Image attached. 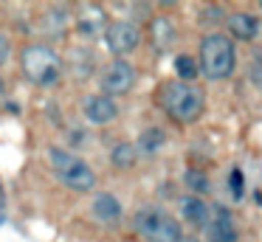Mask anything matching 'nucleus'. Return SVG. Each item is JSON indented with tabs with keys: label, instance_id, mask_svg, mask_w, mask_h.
Returning a JSON list of instances; mask_svg holds the SVG:
<instances>
[{
	"label": "nucleus",
	"instance_id": "nucleus-4",
	"mask_svg": "<svg viewBox=\"0 0 262 242\" xmlns=\"http://www.w3.org/2000/svg\"><path fill=\"white\" fill-rule=\"evenodd\" d=\"M51 166H54V174L62 180L68 189L74 191H91L96 186V172L82 161L79 155L68 149H51Z\"/></svg>",
	"mask_w": 262,
	"mask_h": 242
},
{
	"label": "nucleus",
	"instance_id": "nucleus-6",
	"mask_svg": "<svg viewBox=\"0 0 262 242\" xmlns=\"http://www.w3.org/2000/svg\"><path fill=\"white\" fill-rule=\"evenodd\" d=\"M133 84H136V71H133V65L127 59H113L102 71V76H99V90H102V96H107V99L130 93Z\"/></svg>",
	"mask_w": 262,
	"mask_h": 242
},
{
	"label": "nucleus",
	"instance_id": "nucleus-2",
	"mask_svg": "<svg viewBox=\"0 0 262 242\" xmlns=\"http://www.w3.org/2000/svg\"><path fill=\"white\" fill-rule=\"evenodd\" d=\"M234 65H237V51H234L231 37H223L217 31L206 34L200 42V68L206 76L214 82L228 79L234 73Z\"/></svg>",
	"mask_w": 262,
	"mask_h": 242
},
{
	"label": "nucleus",
	"instance_id": "nucleus-21",
	"mask_svg": "<svg viewBox=\"0 0 262 242\" xmlns=\"http://www.w3.org/2000/svg\"><path fill=\"white\" fill-rule=\"evenodd\" d=\"M178 242H203V239H198V236H181Z\"/></svg>",
	"mask_w": 262,
	"mask_h": 242
},
{
	"label": "nucleus",
	"instance_id": "nucleus-16",
	"mask_svg": "<svg viewBox=\"0 0 262 242\" xmlns=\"http://www.w3.org/2000/svg\"><path fill=\"white\" fill-rule=\"evenodd\" d=\"M175 73L181 82H189L192 84V79H198V59L189 54H178L175 56Z\"/></svg>",
	"mask_w": 262,
	"mask_h": 242
},
{
	"label": "nucleus",
	"instance_id": "nucleus-1",
	"mask_svg": "<svg viewBox=\"0 0 262 242\" xmlns=\"http://www.w3.org/2000/svg\"><path fill=\"white\" fill-rule=\"evenodd\" d=\"M206 104V96L198 84L189 82H169L164 90H161V107L169 113V118L181 124H192L200 118Z\"/></svg>",
	"mask_w": 262,
	"mask_h": 242
},
{
	"label": "nucleus",
	"instance_id": "nucleus-15",
	"mask_svg": "<svg viewBox=\"0 0 262 242\" xmlns=\"http://www.w3.org/2000/svg\"><path fill=\"white\" fill-rule=\"evenodd\" d=\"M138 161V152L133 144H127V141H121V144H116L113 149H110V163H113L116 169H130L136 166Z\"/></svg>",
	"mask_w": 262,
	"mask_h": 242
},
{
	"label": "nucleus",
	"instance_id": "nucleus-9",
	"mask_svg": "<svg viewBox=\"0 0 262 242\" xmlns=\"http://www.w3.org/2000/svg\"><path fill=\"white\" fill-rule=\"evenodd\" d=\"M85 116H88V121H93V124H107L119 116V104H116L113 99H107V96H102V93H93L85 99Z\"/></svg>",
	"mask_w": 262,
	"mask_h": 242
},
{
	"label": "nucleus",
	"instance_id": "nucleus-11",
	"mask_svg": "<svg viewBox=\"0 0 262 242\" xmlns=\"http://www.w3.org/2000/svg\"><path fill=\"white\" fill-rule=\"evenodd\" d=\"M178 208H181V217L186 219L189 225H194V228H206V223H209V206H206L200 197H194V194L183 197V200L178 203Z\"/></svg>",
	"mask_w": 262,
	"mask_h": 242
},
{
	"label": "nucleus",
	"instance_id": "nucleus-10",
	"mask_svg": "<svg viewBox=\"0 0 262 242\" xmlns=\"http://www.w3.org/2000/svg\"><path fill=\"white\" fill-rule=\"evenodd\" d=\"M93 217L99 219V223H119L121 219V203L116 194H110V191H99L96 197H93Z\"/></svg>",
	"mask_w": 262,
	"mask_h": 242
},
{
	"label": "nucleus",
	"instance_id": "nucleus-12",
	"mask_svg": "<svg viewBox=\"0 0 262 242\" xmlns=\"http://www.w3.org/2000/svg\"><path fill=\"white\" fill-rule=\"evenodd\" d=\"M149 37H152L155 51H169L175 37H178V28L169 17H155L152 26H149Z\"/></svg>",
	"mask_w": 262,
	"mask_h": 242
},
{
	"label": "nucleus",
	"instance_id": "nucleus-13",
	"mask_svg": "<svg viewBox=\"0 0 262 242\" xmlns=\"http://www.w3.org/2000/svg\"><path fill=\"white\" fill-rule=\"evenodd\" d=\"M228 31L237 39H254L256 34H259V23H256V17L248 14V11H234V14L228 17Z\"/></svg>",
	"mask_w": 262,
	"mask_h": 242
},
{
	"label": "nucleus",
	"instance_id": "nucleus-3",
	"mask_svg": "<svg viewBox=\"0 0 262 242\" xmlns=\"http://www.w3.org/2000/svg\"><path fill=\"white\" fill-rule=\"evenodd\" d=\"M59 54L48 45H26L23 54H20V68H23L26 79L37 87H48V84H57L59 79Z\"/></svg>",
	"mask_w": 262,
	"mask_h": 242
},
{
	"label": "nucleus",
	"instance_id": "nucleus-17",
	"mask_svg": "<svg viewBox=\"0 0 262 242\" xmlns=\"http://www.w3.org/2000/svg\"><path fill=\"white\" fill-rule=\"evenodd\" d=\"M186 186H189L192 191H198V194H200V191L209 189V178H206L203 172H198V169H189V172H186Z\"/></svg>",
	"mask_w": 262,
	"mask_h": 242
},
{
	"label": "nucleus",
	"instance_id": "nucleus-19",
	"mask_svg": "<svg viewBox=\"0 0 262 242\" xmlns=\"http://www.w3.org/2000/svg\"><path fill=\"white\" fill-rule=\"evenodd\" d=\"M9 54H12V45H9V39L3 37V34H0V65H3V62L9 59Z\"/></svg>",
	"mask_w": 262,
	"mask_h": 242
},
{
	"label": "nucleus",
	"instance_id": "nucleus-20",
	"mask_svg": "<svg viewBox=\"0 0 262 242\" xmlns=\"http://www.w3.org/2000/svg\"><path fill=\"white\" fill-rule=\"evenodd\" d=\"M223 17V9H217V6H209V9H206V17L203 20H220Z\"/></svg>",
	"mask_w": 262,
	"mask_h": 242
},
{
	"label": "nucleus",
	"instance_id": "nucleus-18",
	"mask_svg": "<svg viewBox=\"0 0 262 242\" xmlns=\"http://www.w3.org/2000/svg\"><path fill=\"white\" fill-rule=\"evenodd\" d=\"M228 186H231V197H234V200H243V197H245L243 172H239V169H231V174H228Z\"/></svg>",
	"mask_w": 262,
	"mask_h": 242
},
{
	"label": "nucleus",
	"instance_id": "nucleus-14",
	"mask_svg": "<svg viewBox=\"0 0 262 242\" xmlns=\"http://www.w3.org/2000/svg\"><path fill=\"white\" fill-rule=\"evenodd\" d=\"M164 144H166V133L161 127H147L141 135H138V141L133 146H136V152L138 155H158L161 149H164Z\"/></svg>",
	"mask_w": 262,
	"mask_h": 242
},
{
	"label": "nucleus",
	"instance_id": "nucleus-7",
	"mask_svg": "<svg viewBox=\"0 0 262 242\" xmlns=\"http://www.w3.org/2000/svg\"><path fill=\"white\" fill-rule=\"evenodd\" d=\"M138 42H141V31H138V26L130 20H116L104 28V45H107L110 54H116V56L130 54L133 48H138Z\"/></svg>",
	"mask_w": 262,
	"mask_h": 242
},
{
	"label": "nucleus",
	"instance_id": "nucleus-8",
	"mask_svg": "<svg viewBox=\"0 0 262 242\" xmlns=\"http://www.w3.org/2000/svg\"><path fill=\"white\" fill-rule=\"evenodd\" d=\"M206 242H237L234 228V214L226 206L209 208V223H206Z\"/></svg>",
	"mask_w": 262,
	"mask_h": 242
},
{
	"label": "nucleus",
	"instance_id": "nucleus-5",
	"mask_svg": "<svg viewBox=\"0 0 262 242\" xmlns=\"http://www.w3.org/2000/svg\"><path fill=\"white\" fill-rule=\"evenodd\" d=\"M136 231L149 242H178L181 239V223L175 217H169L161 208H141V211L133 217Z\"/></svg>",
	"mask_w": 262,
	"mask_h": 242
}]
</instances>
